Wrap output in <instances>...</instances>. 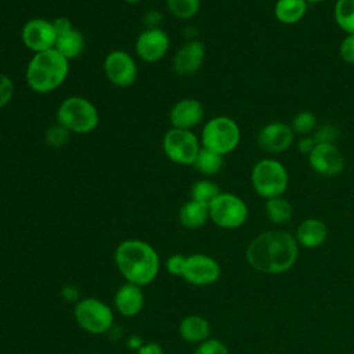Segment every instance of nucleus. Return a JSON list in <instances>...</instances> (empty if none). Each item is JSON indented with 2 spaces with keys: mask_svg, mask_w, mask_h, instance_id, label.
<instances>
[{
  "mask_svg": "<svg viewBox=\"0 0 354 354\" xmlns=\"http://www.w3.org/2000/svg\"><path fill=\"white\" fill-rule=\"evenodd\" d=\"M210 333L209 322L199 315H188L180 324V335L191 343H202L207 340Z\"/></svg>",
  "mask_w": 354,
  "mask_h": 354,
  "instance_id": "22",
  "label": "nucleus"
},
{
  "mask_svg": "<svg viewBox=\"0 0 354 354\" xmlns=\"http://www.w3.org/2000/svg\"><path fill=\"white\" fill-rule=\"evenodd\" d=\"M299 246L295 236L285 231H267L257 235L246 249L249 264L266 274H279L293 267Z\"/></svg>",
  "mask_w": 354,
  "mask_h": 354,
  "instance_id": "1",
  "label": "nucleus"
},
{
  "mask_svg": "<svg viewBox=\"0 0 354 354\" xmlns=\"http://www.w3.org/2000/svg\"><path fill=\"white\" fill-rule=\"evenodd\" d=\"M205 116L203 104L196 98H183L177 101L169 113V120L173 127L192 130Z\"/></svg>",
  "mask_w": 354,
  "mask_h": 354,
  "instance_id": "17",
  "label": "nucleus"
},
{
  "mask_svg": "<svg viewBox=\"0 0 354 354\" xmlns=\"http://www.w3.org/2000/svg\"><path fill=\"white\" fill-rule=\"evenodd\" d=\"M317 126V118L310 111H301L295 115L292 122V130L295 134H308Z\"/></svg>",
  "mask_w": 354,
  "mask_h": 354,
  "instance_id": "29",
  "label": "nucleus"
},
{
  "mask_svg": "<svg viewBox=\"0 0 354 354\" xmlns=\"http://www.w3.org/2000/svg\"><path fill=\"white\" fill-rule=\"evenodd\" d=\"M254 191L266 199L282 196L288 188L289 176L282 163L275 159H260L250 174Z\"/></svg>",
  "mask_w": 354,
  "mask_h": 354,
  "instance_id": "6",
  "label": "nucleus"
},
{
  "mask_svg": "<svg viewBox=\"0 0 354 354\" xmlns=\"http://www.w3.org/2000/svg\"><path fill=\"white\" fill-rule=\"evenodd\" d=\"M123 1H126V3H138L141 0H123Z\"/></svg>",
  "mask_w": 354,
  "mask_h": 354,
  "instance_id": "39",
  "label": "nucleus"
},
{
  "mask_svg": "<svg viewBox=\"0 0 354 354\" xmlns=\"http://www.w3.org/2000/svg\"><path fill=\"white\" fill-rule=\"evenodd\" d=\"M57 30L53 21L46 18H32L22 26L21 39L24 46L33 54L55 47Z\"/></svg>",
  "mask_w": 354,
  "mask_h": 354,
  "instance_id": "11",
  "label": "nucleus"
},
{
  "mask_svg": "<svg viewBox=\"0 0 354 354\" xmlns=\"http://www.w3.org/2000/svg\"><path fill=\"white\" fill-rule=\"evenodd\" d=\"M68 72L69 61L55 48H51L33 54L26 66L25 79L32 91L47 94L65 82Z\"/></svg>",
  "mask_w": 354,
  "mask_h": 354,
  "instance_id": "3",
  "label": "nucleus"
},
{
  "mask_svg": "<svg viewBox=\"0 0 354 354\" xmlns=\"http://www.w3.org/2000/svg\"><path fill=\"white\" fill-rule=\"evenodd\" d=\"M295 140L292 127L283 122H271L263 126L257 134L259 147L270 153H281L290 148Z\"/></svg>",
  "mask_w": 354,
  "mask_h": 354,
  "instance_id": "15",
  "label": "nucleus"
},
{
  "mask_svg": "<svg viewBox=\"0 0 354 354\" xmlns=\"http://www.w3.org/2000/svg\"><path fill=\"white\" fill-rule=\"evenodd\" d=\"M75 318L77 324L88 333H105L113 324V313L104 301L87 297L80 300L75 307Z\"/></svg>",
  "mask_w": 354,
  "mask_h": 354,
  "instance_id": "9",
  "label": "nucleus"
},
{
  "mask_svg": "<svg viewBox=\"0 0 354 354\" xmlns=\"http://www.w3.org/2000/svg\"><path fill=\"white\" fill-rule=\"evenodd\" d=\"M308 163L315 173L326 177L339 176L344 170V156L333 142H315Z\"/></svg>",
  "mask_w": 354,
  "mask_h": 354,
  "instance_id": "12",
  "label": "nucleus"
},
{
  "mask_svg": "<svg viewBox=\"0 0 354 354\" xmlns=\"http://www.w3.org/2000/svg\"><path fill=\"white\" fill-rule=\"evenodd\" d=\"M167 10L177 19H191L201 8V0H166Z\"/></svg>",
  "mask_w": 354,
  "mask_h": 354,
  "instance_id": "28",
  "label": "nucleus"
},
{
  "mask_svg": "<svg viewBox=\"0 0 354 354\" xmlns=\"http://www.w3.org/2000/svg\"><path fill=\"white\" fill-rule=\"evenodd\" d=\"M84 36L80 30L72 28L66 32H62L57 36L55 50L62 54L68 61L77 58L84 51Z\"/></svg>",
  "mask_w": 354,
  "mask_h": 354,
  "instance_id": "20",
  "label": "nucleus"
},
{
  "mask_svg": "<svg viewBox=\"0 0 354 354\" xmlns=\"http://www.w3.org/2000/svg\"><path fill=\"white\" fill-rule=\"evenodd\" d=\"M206 48L199 40L184 43L173 57V69L180 76H191L196 73L205 61Z\"/></svg>",
  "mask_w": 354,
  "mask_h": 354,
  "instance_id": "16",
  "label": "nucleus"
},
{
  "mask_svg": "<svg viewBox=\"0 0 354 354\" xmlns=\"http://www.w3.org/2000/svg\"><path fill=\"white\" fill-rule=\"evenodd\" d=\"M53 24H54V28H55V30H57V35H59V33H62V32H66V30H69V29L73 28L71 19L66 18V17H58V18H55V19L53 21Z\"/></svg>",
  "mask_w": 354,
  "mask_h": 354,
  "instance_id": "35",
  "label": "nucleus"
},
{
  "mask_svg": "<svg viewBox=\"0 0 354 354\" xmlns=\"http://www.w3.org/2000/svg\"><path fill=\"white\" fill-rule=\"evenodd\" d=\"M98 122L100 115L95 105L80 95L65 98L57 109V123L65 127L69 133H91L98 126Z\"/></svg>",
  "mask_w": 354,
  "mask_h": 354,
  "instance_id": "4",
  "label": "nucleus"
},
{
  "mask_svg": "<svg viewBox=\"0 0 354 354\" xmlns=\"http://www.w3.org/2000/svg\"><path fill=\"white\" fill-rule=\"evenodd\" d=\"M115 307L124 317L137 315L144 307V293L138 285L124 283L115 295Z\"/></svg>",
  "mask_w": 354,
  "mask_h": 354,
  "instance_id": "18",
  "label": "nucleus"
},
{
  "mask_svg": "<svg viewBox=\"0 0 354 354\" xmlns=\"http://www.w3.org/2000/svg\"><path fill=\"white\" fill-rule=\"evenodd\" d=\"M335 21L347 35H354V0H336Z\"/></svg>",
  "mask_w": 354,
  "mask_h": 354,
  "instance_id": "26",
  "label": "nucleus"
},
{
  "mask_svg": "<svg viewBox=\"0 0 354 354\" xmlns=\"http://www.w3.org/2000/svg\"><path fill=\"white\" fill-rule=\"evenodd\" d=\"M192 166L205 177L216 176L223 167V155L202 147Z\"/></svg>",
  "mask_w": 354,
  "mask_h": 354,
  "instance_id": "24",
  "label": "nucleus"
},
{
  "mask_svg": "<svg viewBox=\"0 0 354 354\" xmlns=\"http://www.w3.org/2000/svg\"><path fill=\"white\" fill-rule=\"evenodd\" d=\"M339 54L344 62L354 65V35H347L342 40L339 47Z\"/></svg>",
  "mask_w": 354,
  "mask_h": 354,
  "instance_id": "33",
  "label": "nucleus"
},
{
  "mask_svg": "<svg viewBox=\"0 0 354 354\" xmlns=\"http://www.w3.org/2000/svg\"><path fill=\"white\" fill-rule=\"evenodd\" d=\"M209 218V206L194 199L185 202L178 212V220L185 228H199L205 225Z\"/></svg>",
  "mask_w": 354,
  "mask_h": 354,
  "instance_id": "21",
  "label": "nucleus"
},
{
  "mask_svg": "<svg viewBox=\"0 0 354 354\" xmlns=\"http://www.w3.org/2000/svg\"><path fill=\"white\" fill-rule=\"evenodd\" d=\"M162 148L167 159L173 163L192 166L202 147L192 130L171 127L163 136Z\"/></svg>",
  "mask_w": 354,
  "mask_h": 354,
  "instance_id": "7",
  "label": "nucleus"
},
{
  "mask_svg": "<svg viewBox=\"0 0 354 354\" xmlns=\"http://www.w3.org/2000/svg\"><path fill=\"white\" fill-rule=\"evenodd\" d=\"M115 261L127 282L144 286L151 283L159 271V256L147 242L127 239L118 245Z\"/></svg>",
  "mask_w": 354,
  "mask_h": 354,
  "instance_id": "2",
  "label": "nucleus"
},
{
  "mask_svg": "<svg viewBox=\"0 0 354 354\" xmlns=\"http://www.w3.org/2000/svg\"><path fill=\"white\" fill-rule=\"evenodd\" d=\"M307 11L306 0H277L274 7L275 18L286 25L299 22Z\"/></svg>",
  "mask_w": 354,
  "mask_h": 354,
  "instance_id": "23",
  "label": "nucleus"
},
{
  "mask_svg": "<svg viewBox=\"0 0 354 354\" xmlns=\"http://www.w3.org/2000/svg\"><path fill=\"white\" fill-rule=\"evenodd\" d=\"M314 145H315L314 138H301V140L299 141V144H297L299 149H300L301 152H304V153H310V151L313 149Z\"/></svg>",
  "mask_w": 354,
  "mask_h": 354,
  "instance_id": "37",
  "label": "nucleus"
},
{
  "mask_svg": "<svg viewBox=\"0 0 354 354\" xmlns=\"http://www.w3.org/2000/svg\"><path fill=\"white\" fill-rule=\"evenodd\" d=\"M209 218L218 227L234 230L248 218V206L231 192H220L209 205Z\"/></svg>",
  "mask_w": 354,
  "mask_h": 354,
  "instance_id": "8",
  "label": "nucleus"
},
{
  "mask_svg": "<svg viewBox=\"0 0 354 354\" xmlns=\"http://www.w3.org/2000/svg\"><path fill=\"white\" fill-rule=\"evenodd\" d=\"M185 259L187 257H184L183 254H173L171 257H169L166 261V268H167L169 274H173L176 277H183Z\"/></svg>",
  "mask_w": 354,
  "mask_h": 354,
  "instance_id": "34",
  "label": "nucleus"
},
{
  "mask_svg": "<svg viewBox=\"0 0 354 354\" xmlns=\"http://www.w3.org/2000/svg\"><path fill=\"white\" fill-rule=\"evenodd\" d=\"M104 72L106 79L116 87H130L138 76V68L134 58L123 51L113 50L104 59Z\"/></svg>",
  "mask_w": 354,
  "mask_h": 354,
  "instance_id": "10",
  "label": "nucleus"
},
{
  "mask_svg": "<svg viewBox=\"0 0 354 354\" xmlns=\"http://www.w3.org/2000/svg\"><path fill=\"white\" fill-rule=\"evenodd\" d=\"M69 136H71V133L65 127H62L61 124L55 123L54 126H51V127H48L46 130V136L44 137H46V142L50 147L59 148V147H64L68 142Z\"/></svg>",
  "mask_w": 354,
  "mask_h": 354,
  "instance_id": "30",
  "label": "nucleus"
},
{
  "mask_svg": "<svg viewBox=\"0 0 354 354\" xmlns=\"http://www.w3.org/2000/svg\"><path fill=\"white\" fill-rule=\"evenodd\" d=\"M195 354H230L227 346L217 340V339H209L199 344V347L195 350Z\"/></svg>",
  "mask_w": 354,
  "mask_h": 354,
  "instance_id": "32",
  "label": "nucleus"
},
{
  "mask_svg": "<svg viewBox=\"0 0 354 354\" xmlns=\"http://www.w3.org/2000/svg\"><path fill=\"white\" fill-rule=\"evenodd\" d=\"M328 235V230L324 221L318 218L304 220L296 231V241L304 248H318L321 246Z\"/></svg>",
  "mask_w": 354,
  "mask_h": 354,
  "instance_id": "19",
  "label": "nucleus"
},
{
  "mask_svg": "<svg viewBox=\"0 0 354 354\" xmlns=\"http://www.w3.org/2000/svg\"><path fill=\"white\" fill-rule=\"evenodd\" d=\"M138 354H163L162 347L158 343H145L138 348Z\"/></svg>",
  "mask_w": 354,
  "mask_h": 354,
  "instance_id": "36",
  "label": "nucleus"
},
{
  "mask_svg": "<svg viewBox=\"0 0 354 354\" xmlns=\"http://www.w3.org/2000/svg\"><path fill=\"white\" fill-rule=\"evenodd\" d=\"M266 213L268 218L275 224H283L292 218V205L282 196L267 199Z\"/></svg>",
  "mask_w": 354,
  "mask_h": 354,
  "instance_id": "25",
  "label": "nucleus"
},
{
  "mask_svg": "<svg viewBox=\"0 0 354 354\" xmlns=\"http://www.w3.org/2000/svg\"><path fill=\"white\" fill-rule=\"evenodd\" d=\"M241 140V130L235 120L228 116H214L206 122L201 134V144L220 155L232 152Z\"/></svg>",
  "mask_w": 354,
  "mask_h": 354,
  "instance_id": "5",
  "label": "nucleus"
},
{
  "mask_svg": "<svg viewBox=\"0 0 354 354\" xmlns=\"http://www.w3.org/2000/svg\"><path fill=\"white\" fill-rule=\"evenodd\" d=\"M14 91L15 86L12 79L8 75L0 72V109L10 104L14 97Z\"/></svg>",
  "mask_w": 354,
  "mask_h": 354,
  "instance_id": "31",
  "label": "nucleus"
},
{
  "mask_svg": "<svg viewBox=\"0 0 354 354\" xmlns=\"http://www.w3.org/2000/svg\"><path fill=\"white\" fill-rule=\"evenodd\" d=\"M307 3H321V1H325V0H306Z\"/></svg>",
  "mask_w": 354,
  "mask_h": 354,
  "instance_id": "38",
  "label": "nucleus"
},
{
  "mask_svg": "<svg viewBox=\"0 0 354 354\" xmlns=\"http://www.w3.org/2000/svg\"><path fill=\"white\" fill-rule=\"evenodd\" d=\"M220 192L221 191L214 181L203 178V180H198L191 187V199L209 206Z\"/></svg>",
  "mask_w": 354,
  "mask_h": 354,
  "instance_id": "27",
  "label": "nucleus"
},
{
  "mask_svg": "<svg viewBox=\"0 0 354 354\" xmlns=\"http://www.w3.org/2000/svg\"><path fill=\"white\" fill-rule=\"evenodd\" d=\"M134 47L137 55L142 61L155 64L167 54L170 47V37L160 28H148L137 36Z\"/></svg>",
  "mask_w": 354,
  "mask_h": 354,
  "instance_id": "13",
  "label": "nucleus"
},
{
  "mask_svg": "<svg viewBox=\"0 0 354 354\" xmlns=\"http://www.w3.org/2000/svg\"><path fill=\"white\" fill-rule=\"evenodd\" d=\"M220 277V267L217 261L206 254H192L185 259V266L183 271V278L198 286L210 285L216 282Z\"/></svg>",
  "mask_w": 354,
  "mask_h": 354,
  "instance_id": "14",
  "label": "nucleus"
}]
</instances>
